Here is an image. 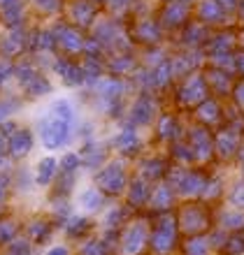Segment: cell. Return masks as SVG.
<instances>
[{
    "mask_svg": "<svg viewBox=\"0 0 244 255\" xmlns=\"http://www.w3.org/2000/svg\"><path fill=\"white\" fill-rule=\"evenodd\" d=\"M224 16V9L219 7L217 0H205L203 5H200V19L212 23V21H219Z\"/></svg>",
    "mask_w": 244,
    "mask_h": 255,
    "instance_id": "6",
    "label": "cell"
},
{
    "mask_svg": "<svg viewBox=\"0 0 244 255\" xmlns=\"http://www.w3.org/2000/svg\"><path fill=\"white\" fill-rule=\"evenodd\" d=\"M49 255H68V251H65V249H54Z\"/></svg>",
    "mask_w": 244,
    "mask_h": 255,
    "instance_id": "19",
    "label": "cell"
},
{
    "mask_svg": "<svg viewBox=\"0 0 244 255\" xmlns=\"http://www.w3.org/2000/svg\"><path fill=\"white\" fill-rule=\"evenodd\" d=\"M151 112H154V105H151L147 98L137 100V105L133 107V121L137 123H147L151 119Z\"/></svg>",
    "mask_w": 244,
    "mask_h": 255,
    "instance_id": "7",
    "label": "cell"
},
{
    "mask_svg": "<svg viewBox=\"0 0 244 255\" xmlns=\"http://www.w3.org/2000/svg\"><path fill=\"white\" fill-rule=\"evenodd\" d=\"M235 67H238L240 72L244 74V54H238V56H235Z\"/></svg>",
    "mask_w": 244,
    "mask_h": 255,
    "instance_id": "17",
    "label": "cell"
},
{
    "mask_svg": "<svg viewBox=\"0 0 244 255\" xmlns=\"http://www.w3.org/2000/svg\"><path fill=\"white\" fill-rule=\"evenodd\" d=\"M9 63H0V79H7V74H9Z\"/></svg>",
    "mask_w": 244,
    "mask_h": 255,
    "instance_id": "16",
    "label": "cell"
},
{
    "mask_svg": "<svg viewBox=\"0 0 244 255\" xmlns=\"http://www.w3.org/2000/svg\"><path fill=\"white\" fill-rule=\"evenodd\" d=\"M100 183L105 186L107 190H121L123 186V174L119 167H109L105 174L100 176Z\"/></svg>",
    "mask_w": 244,
    "mask_h": 255,
    "instance_id": "5",
    "label": "cell"
},
{
    "mask_svg": "<svg viewBox=\"0 0 244 255\" xmlns=\"http://www.w3.org/2000/svg\"><path fill=\"white\" fill-rule=\"evenodd\" d=\"M2 197H5V179L0 176V200H2Z\"/></svg>",
    "mask_w": 244,
    "mask_h": 255,
    "instance_id": "18",
    "label": "cell"
},
{
    "mask_svg": "<svg viewBox=\"0 0 244 255\" xmlns=\"http://www.w3.org/2000/svg\"><path fill=\"white\" fill-rule=\"evenodd\" d=\"M235 95H238V105H240V107H244V81H240V84H238Z\"/></svg>",
    "mask_w": 244,
    "mask_h": 255,
    "instance_id": "15",
    "label": "cell"
},
{
    "mask_svg": "<svg viewBox=\"0 0 244 255\" xmlns=\"http://www.w3.org/2000/svg\"><path fill=\"white\" fill-rule=\"evenodd\" d=\"M100 193H98V190L95 188H91V190H86V193L81 195V204H84V207L86 209H98L100 207Z\"/></svg>",
    "mask_w": 244,
    "mask_h": 255,
    "instance_id": "10",
    "label": "cell"
},
{
    "mask_svg": "<svg viewBox=\"0 0 244 255\" xmlns=\"http://www.w3.org/2000/svg\"><path fill=\"white\" fill-rule=\"evenodd\" d=\"M186 12H189L186 2H182V0H170L168 5H165V12H163V21H165L168 26L184 23V19H186Z\"/></svg>",
    "mask_w": 244,
    "mask_h": 255,
    "instance_id": "2",
    "label": "cell"
},
{
    "mask_svg": "<svg viewBox=\"0 0 244 255\" xmlns=\"http://www.w3.org/2000/svg\"><path fill=\"white\" fill-rule=\"evenodd\" d=\"M75 112L68 100L54 102V107L47 112V116L40 121V137L47 148H56L65 144L70 137V126H72Z\"/></svg>",
    "mask_w": 244,
    "mask_h": 255,
    "instance_id": "1",
    "label": "cell"
},
{
    "mask_svg": "<svg viewBox=\"0 0 244 255\" xmlns=\"http://www.w3.org/2000/svg\"><path fill=\"white\" fill-rule=\"evenodd\" d=\"M7 255H28V246L26 244H16V246H12L9 249V253Z\"/></svg>",
    "mask_w": 244,
    "mask_h": 255,
    "instance_id": "13",
    "label": "cell"
},
{
    "mask_svg": "<svg viewBox=\"0 0 244 255\" xmlns=\"http://www.w3.org/2000/svg\"><path fill=\"white\" fill-rule=\"evenodd\" d=\"M19 107V102L14 100V98H7V102H2V105H0V119H7V116H9V112H12V109H16Z\"/></svg>",
    "mask_w": 244,
    "mask_h": 255,
    "instance_id": "11",
    "label": "cell"
},
{
    "mask_svg": "<svg viewBox=\"0 0 244 255\" xmlns=\"http://www.w3.org/2000/svg\"><path fill=\"white\" fill-rule=\"evenodd\" d=\"M75 165H77V155H65V158H63V167L68 169V172H72Z\"/></svg>",
    "mask_w": 244,
    "mask_h": 255,
    "instance_id": "14",
    "label": "cell"
},
{
    "mask_svg": "<svg viewBox=\"0 0 244 255\" xmlns=\"http://www.w3.org/2000/svg\"><path fill=\"white\" fill-rule=\"evenodd\" d=\"M238 9H240V14L244 16V0H240V5H238Z\"/></svg>",
    "mask_w": 244,
    "mask_h": 255,
    "instance_id": "20",
    "label": "cell"
},
{
    "mask_svg": "<svg viewBox=\"0 0 244 255\" xmlns=\"http://www.w3.org/2000/svg\"><path fill=\"white\" fill-rule=\"evenodd\" d=\"M58 42H61L63 47L75 49V51L81 47V37L75 33V30H70V28H65V30H63V37H61V40H58Z\"/></svg>",
    "mask_w": 244,
    "mask_h": 255,
    "instance_id": "9",
    "label": "cell"
},
{
    "mask_svg": "<svg viewBox=\"0 0 244 255\" xmlns=\"http://www.w3.org/2000/svg\"><path fill=\"white\" fill-rule=\"evenodd\" d=\"M54 167H56V160L44 158V160L37 165V183H49L51 181V176H54Z\"/></svg>",
    "mask_w": 244,
    "mask_h": 255,
    "instance_id": "8",
    "label": "cell"
},
{
    "mask_svg": "<svg viewBox=\"0 0 244 255\" xmlns=\"http://www.w3.org/2000/svg\"><path fill=\"white\" fill-rule=\"evenodd\" d=\"M217 2L224 12H231V9H235V7L240 5V0H217Z\"/></svg>",
    "mask_w": 244,
    "mask_h": 255,
    "instance_id": "12",
    "label": "cell"
},
{
    "mask_svg": "<svg viewBox=\"0 0 244 255\" xmlns=\"http://www.w3.org/2000/svg\"><path fill=\"white\" fill-rule=\"evenodd\" d=\"M205 95H207V88H205L203 77H193V79H189L186 86L182 88V98L186 102H203Z\"/></svg>",
    "mask_w": 244,
    "mask_h": 255,
    "instance_id": "3",
    "label": "cell"
},
{
    "mask_svg": "<svg viewBox=\"0 0 244 255\" xmlns=\"http://www.w3.org/2000/svg\"><path fill=\"white\" fill-rule=\"evenodd\" d=\"M30 146H33V137H30L28 130H16V132L12 134V139H9V151H12V155H16V158L26 155L28 151H30Z\"/></svg>",
    "mask_w": 244,
    "mask_h": 255,
    "instance_id": "4",
    "label": "cell"
}]
</instances>
